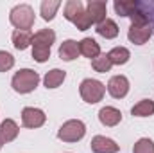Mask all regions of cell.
Here are the masks:
<instances>
[{
    "mask_svg": "<svg viewBox=\"0 0 154 153\" xmlns=\"http://www.w3.org/2000/svg\"><path fill=\"white\" fill-rule=\"evenodd\" d=\"M99 121L104 126H116L122 121V112L118 108H113V106H104L99 112Z\"/></svg>",
    "mask_w": 154,
    "mask_h": 153,
    "instance_id": "obj_11",
    "label": "cell"
},
{
    "mask_svg": "<svg viewBox=\"0 0 154 153\" xmlns=\"http://www.w3.org/2000/svg\"><path fill=\"white\" fill-rule=\"evenodd\" d=\"M65 77H66V72H65V70H61V69H52L50 72L45 74L43 83H45L47 88H57V86L65 81Z\"/></svg>",
    "mask_w": 154,
    "mask_h": 153,
    "instance_id": "obj_15",
    "label": "cell"
},
{
    "mask_svg": "<svg viewBox=\"0 0 154 153\" xmlns=\"http://www.w3.org/2000/svg\"><path fill=\"white\" fill-rule=\"evenodd\" d=\"M131 114L134 117H149L154 114V101L151 99H142L138 105H134L131 108Z\"/></svg>",
    "mask_w": 154,
    "mask_h": 153,
    "instance_id": "obj_20",
    "label": "cell"
},
{
    "mask_svg": "<svg viewBox=\"0 0 154 153\" xmlns=\"http://www.w3.org/2000/svg\"><path fill=\"white\" fill-rule=\"evenodd\" d=\"M13 65H14V58L9 52L0 50V72H5V70L13 69Z\"/></svg>",
    "mask_w": 154,
    "mask_h": 153,
    "instance_id": "obj_26",
    "label": "cell"
},
{
    "mask_svg": "<svg viewBox=\"0 0 154 153\" xmlns=\"http://www.w3.org/2000/svg\"><path fill=\"white\" fill-rule=\"evenodd\" d=\"M108 92L115 97V99H122L127 96L129 92V81L125 76H113L108 83Z\"/></svg>",
    "mask_w": 154,
    "mask_h": 153,
    "instance_id": "obj_6",
    "label": "cell"
},
{
    "mask_svg": "<svg viewBox=\"0 0 154 153\" xmlns=\"http://www.w3.org/2000/svg\"><path fill=\"white\" fill-rule=\"evenodd\" d=\"M38 83H39L38 72H34V70H31V69H22V70H18V72L13 76V81H11L14 92H18V94H29V92H32V90L38 86Z\"/></svg>",
    "mask_w": 154,
    "mask_h": 153,
    "instance_id": "obj_2",
    "label": "cell"
},
{
    "mask_svg": "<svg viewBox=\"0 0 154 153\" xmlns=\"http://www.w3.org/2000/svg\"><path fill=\"white\" fill-rule=\"evenodd\" d=\"M79 52L82 54V56H86V58H97L99 54H100V47H99V43L95 41L93 38H82L79 41Z\"/></svg>",
    "mask_w": 154,
    "mask_h": 153,
    "instance_id": "obj_13",
    "label": "cell"
},
{
    "mask_svg": "<svg viewBox=\"0 0 154 153\" xmlns=\"http://www.w3.org/2000/svg\"><path fill=\"white\" fill-rule=\"evenodd\" d=\"M138 9V2L134 0H115V11L120 16H131Z\"/></svg>",
    "mask_w": 154,
    "mask_h": 153,
    "instance_id": "obj_22",
    "label": "cell"
},
{
    "mask_svg": "<svg viewBox=\"0 0 154 153\" xmlns=\"http://www.w3.org/2000/svg\"><path fill=\"white\" fill-rule=\"evenodd\" d=\"M79 54V41L75 40H65L59 47V58L63 61H74Z\"/></svg>",
    "mask_w": 154,
    "mask_h": 153,
    "instance_id": "obj_12",
    "label": "cell"
},
{
    "mask_svg": "<svg viewBox=\"0 0 154 153\" xmlns=\"http://www.w3.org/2000/svg\"><path fill=\"white\" fill-rule=\"evenodd\" d=\"M56 41V33L52 29H41L32 36V45H41V47H52Z\"/></svg>",
    "mask_w": 154,
    "mask_h": 153,
    "instance_id": "obj_16",
    "label": "cell"
},
{
    "mask_svg": "<svg viewBox=\"0 0 154 153\" xmlns=\"http://www.w3.org/2000/svg\"><path fill=\"white\" fill-rule=\"evenodd\" d=\"M84 11H86V9H84V5H82L81 0H70V2H66V5H65V18L70 20V22H74L77 16H81Z\"/></svg>",
    "mask_w": 154,
    "mask_h": 153,
    "instance_id": "obj_18",
    "label": "cell"
},
{
    "mask_svg": "<svg viewBox=\"0 0 154 153\" xmlns=\"http://www.w3.org/2000/svg\"><path fill=\"white\" fill-rule=\"evenodd\" d=\"M32 58L38 63H45L50 58V47H41V45H32Z\"/></svg>",
    "mask_w": 154,
    "mask_h": 153,
    "instance_id": "obj_24",
    "label": "cell"
},
{
    "mask_svg": "<svg viewBox=\"0 0 154 153\" xmlns=\"http://www.w3.org/2000/svg\"><path fill=\"white\" fill-rule=\"evenodd\" d=\"M91 150H93L95 153H116L118 150H120V146L116 144L113 139L97 135V137L91 139Z\"/></svg>",
    "mask_w": 154,
    "mask_h": 153,
    "instance_id": "obj_10",
    "label": "cell"
},
{
    "mask_svg": "<svg viewBox=\"0 0 154 153\" xmlns=\"http://www.w3.org/2000/svg\"><path fill=\"white\" fill-rule=\"evenodd\" d=\"M9 20L18 31H29L34 25V11L29 4L14 5L9 13Z\"/></svg>",
    "mask_w": 154,
    "mask_h": 153,
    "instance_id": "obj_1",
    "label": "cell"
},
{
    "mask_svg": "<svg viewBox=\"0 0 154 153\" xmlns=\"http://www.w3.org/2000/svg\"><path fill=\"white\" fill-rule=\"evenodd\" d=\"M93 22H91V18H90V15H88V11H84L81 16H77L75 20H74V25H75L79 31H86L90 25H91Z\"/></svg>",
    "mask_w": 154,
    "mask_h": 153,
    "instance_id": "obj_27",
    "label": "cell"
},
{
    "mask_svg": "<svg viewBox=\"0 0 154 153\" xmlns=\"http://www.w3.org/2000/svg\"><path fill=\"white\" fill-rule=\"evenodd\" d=\"M95 31L106 40H111L115 36H118V25H116L115 20H111V18H106L104 22H100Z\"/></svg>",
    "mask_w": 154,
    "mask_h": 153,
    "instance_id": "obj_14",
    "label": "cell"
},
{
    "mask_svg": "<svg viewBox=\"0 0 154 153\" xmlns=\"http://www.w3.org/2000/svg\"><path fill=\"white\" fill-rule=\"evenodd\" d=\"M79 92H81V97H82L86 103L95 105V103L102 101V97H104V94H106V86H104L100 81L90 77V79H84V81L81 83Z\"/></svg>",
    "mask_w": 154,
    "mask_h": 153,
    "instance_id": "obj_3",
    "label": "cell"
},
{
    "mask_svg": "<svg viewBox=\"0 0 154 153\" xmlns=\"http://www.w3.org/2000/svg\"><path fill=\"white\" fill-rule=\"evenodd\" d=\"M88 15H90V18H91V22L93 24H100V22H104L106 20V13H108V4L104 2V0H90L88 2Z\"/></svg>",
    "mask_w": 154,
    "mask_h": 153,
    "instance_id": "obj_7",
    "label": "cell"
},
{
    "mask_svg": "<svg viewBox=\"0 0 154 153\" xmlns=\"http://www.w3.org/2000/svg\"><path fill=\"white\" fill-rule=\"evenodd\" d=\"M91 67L97 70V72H100V74H106V72H109V69L113 67V63L109 61V58H108V54H99L95 60H91Z\"/></svg>",
    "mask_w": 154,
    "mask_h": 153,
    "instance_id": "obj_23",
    "label": "cell"
},
{
    "mask_svg": "<svg viewBox=\"0 0 154 153\" xmlns=\"http://www.w3.org/2000/svg\"><path fill=\"white\" fill-rule=\"evenodd\" d=\"M129 18H131V22H133L131 25H151V24H149V16H147L143 11H140V9H136Z\"/></svg>",
    "mask_w": 154,
    "mask_h": 153,
    "instance_id": "obj_28",
    "label": "cell"
},
{
    "mask_svg": "<svg viewBox=\"0 0 154 153\" xmlns=\"http://www.w3.org/2000/svg\"><path fill=\"white\" fill-rule=\"evenodd\" d=\"M84 133H86L84 122L79 121V119H72V121H66V122L59 128L57 137H59L63 142H77V141H81V139L84 137Z\"/></svg>",
    "mask_w": 154,
    "mask_h": 153,
    "instance_id": "obj_4",
    "label": "cell"
},
{
    "mask_svg": "<svg viewBox=\"0 0 154 153\" xmlns=\"http://www.w3.org/2000/svg\"><path fill=\"white\" fill-rule=\"evenodd\" d=\"M133 153H154V142L151 139L143 137V139H140V141L134 144Z\"/></svg>",
    "mask_w": 154,
    "mask_h": 153,
    "instance_id": "obj_25",
    "label": "cell"
},
{
    "mask_svg": "<svg viewBox=\"0 0 154 153\" xmlns=\"http://www.w3.org/2000/svg\"><path fill=\"white\" fill-rule=\"evenodd\" d=\"M108 58H109V61L113 65H125L129 61L131 54H129V50L125 47H115V49H111L108 52Z\"/></svg>",
    "mask_w": 154,
    "mask_h": 153,
    "instance_id": "obj_19",
    "label": "cell"
},
{
    "mask_svg": "<svg viewBox=\"0 0 154 153\" xmlns=\"http://www.w3.org/2000/svg\"><path fill=\"white\" fill-rule=\"evenodd\" d=\"M59 7H61L59 0H43L41 2V16H43V20L50 22L56 16V13H57Z\"/></svg>",
    "mask_w": 154,
    "mask_h": 153,
    "instance_id": "obj_21",
    "label": "cell"
},
{
    "mask_svg": "<svg viewBox=\"0 0 154 153\" xmlns=\"http://www.w3.org/2000/svg\"><path fill=\"white\" fill-rule=\"evenodd\" d=\"M151 36H152L151 25H131L129 27V33H127L129 41H133L134 45H143Z\"/></svg>",
    "mask_w": 154,
    "mask_h": 153,
    "instance_id": "obj_8",
    "label": "cell"
},
{
    "mask_svg": "<svg viewBox=\"0 0 154 153\" xmlns=\"http://www.w3.org/2000/svg\"><path fill=\"white\" fill-rule=\"evenodd\" d=\"M45 121H47V115H45L43 110H39V108L27 106L22 112V124L25 128H39V126L45 124Z\"/></svg>",
    "mask_w": 154,
    "mask_h": 153,
    "instance_id": "obj_5",
    "label": "cell"
},
{
    "mask_svg": "<svg viewBox=\"0 0 154 153\" xmlns=\"http://www.w3.org/2000/svg\"><path fill=\"white\" fill-rule=\"evenodd\" d=\"M32 43V33L31 31H14L13 33V45L18 50H25L29 45Z\"/></svg>",
    "mask_w": 154,
    "mask_h": 153,
    "instance_id": "obj_17",
    "label": "cell"
},
{
    "mask_svg": "<svg viewBox=\"0 0 154 153\" xmlns=\"http://www.w3.org/2000/svg\"><path fill=\"white\" fill-rule=\"evenodd\" d=\"M18 132H20V128H18V124H16L13 119L2 121V122H0V146H4V144L14 141V139L18 137Z\"/></svg>",
    "mask_w": 154,
    "mask_h": 153,
    "instance_id": "obj_9",
    "label": "cell"
}]
</instances>
